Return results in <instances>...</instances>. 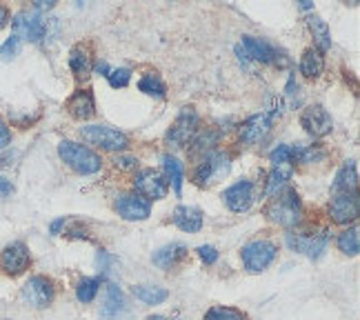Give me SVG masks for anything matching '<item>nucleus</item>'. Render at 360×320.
Listing matches in <instances>:
<instances>
[{
    "mask_svg": "<svg viewBox=\"0 0 360 320\" xmlns=\"http://www.w3.org/2000/svg\"><path fill=\"white\" fill-rule=\"evenodd\" d=\"M329 218L336 225H349L358 218V194H334V201L329 205Z\"/></svg>",
    "mask_w": 360,
    "mask_h": 320,
    "instance_id": "nucleus-13",
    "label": "nucleus"
},
{
    "mask_svg": "<svg viewBox=\"0 0 360 320\" xmlns=\"http://www.w3.org/2000/svg\"><path fill=\"white\" fill-rule=\"evenodd\" d=\"M338 249L347 253V256H358L360 251V236H358V229H345L343 233L338 236Z\"/></svg>",
    "mask_w": 360,
    "mask_h": 320,
    "instance_id": "nucleus-31",
    "label": "nucleus"
},
{
    "mask_svg": "<svg viewBox=\"0 0 360 320\" xmlns=\"http://www.w3.org/2000/svg\"><path fill=\"white\" fill-rule=\"evenodd\" d=\"M21 38H18V36H14L12 34V38H9L3 47H0V58H3V60H12L14 58V56L18 54V52H21Z\"/></svg>",
    "mask_w": 360,
    "mask_h": 320,
    "instance_id": "nucleus-35",
    "label": "nucleus"
},
{
    "mask_svg": "<svg viewBox=\"0 0 360 320\" xmlns=\"http://www.w3.org/2000/svg\"><path fill=\"white\" fill-rule=\"evenodd\" d=\"M287 242L291 249H296L300 253H305L307 258L316 260L323 256V251L327 249L329 233L327 229H314V231H300V233H289Z\"/></svg>",
    "mask_w": 360,
    "mask_h": 320,
    "instance_id": "nucleus-6",
    "label": "nucleus"
},
{
    "mask_svg": "<svg viewBox=\"0 0 360 320\" xmlns=\"http://www.w3.org/2000/svg\"><path fill=\"white\" fill-rule=\"evenodd\" d=\"M147 320H167L165 316H149Z\"/></svg>",
    "mask_w": 360,
    "mask_h": 320,
    "instance_id": "nucleus-43",
    "label": "nucleus"
},
{
    "mask_svg": "<svg viewBox=\"0 0 360 320\" xmlns=\"http://www.w3.org/2000/svg\"><path fill=\"white\" fill-rule=\"evenodd\" d=\"M98 287H100V280L98 278H82L78 285H76V298L80 300V303H91L93 298L98 294Z\"/></svg>",
    "mask_w": 360,
    "mask_h": 320,
    "instance_id": "nucleus-32",
    "label": "nucleus"
},
{
    "mask_svg": "<svg viewBox=\"0 0 360 320\" xmlns=\"http://www.w3.org/2000/svg\"><path fill=\"white\" fill-rule=\"evenodd\" d=\"M134 296L145 305H160L169 298V291L158 285H138L134 287Z\"/></svg>",
    "mask_w": 360,
    "mask_h": 320,
    "instance_id": "nucleus-27",
    "label": "nucleus"
},
{
    "mask_svg": "<svg viewBox=\"0 0 360 320\" xmlns=\"http://www.w3.org/2000/svg\"><path fill=\"white\" fill-rule=\"evenodd\" d=\"M293 174V165H276L271 169L269 181H267V196H276L282 192V187L287 185V181Z\"/></svg>",
    "mask_w": 360,
    "mask_h": 320,
    "instance_id": "nucleus-28",
    "label": "nucleus"
},
{
    "mask_svg": "<svg viewBox=\"0 0 360 320\" xmlns=\"http://www.w3.org/2000/svg\"><path fill=\"white\" fill-rule=\"evenodd\" d=\"M265 216L278 227L291 229L302 220V203L298 198V194L293 190L278 192L271 198V203L265 207Z\"/></svg>",
    "mask_w": 360,
    "mask_h": 320,
    "instance_id": "nucleus-1",
    "label": "nucleus"
},
{
    "mask_svg": "<svg viewBox=\"0 0 360 320\" xmlns=\"http://www.w3.org/2000/svg\"><path fill=\"white\" fill-rule=\"evenodd\" d=\"M116 212L125 220H147L151 214V205L138 194H122L116 201Z\"/></svg>",
    "mask_w": 360,
    "mask_h": 320,
    "instance_id": "nucleus-15",
    "label": "nucleus"
},
{
    "mask_svg": "<svg viewBox=\"0 0 360 320\" xmlns=\"http://www.w3.org/2000/svg\"><path fill=\"white\" fill-rule=\"evenodd\" d=\"M136 165H138V160L131 158V156H120V158H116V167L122 169V172H134Z\"/></svg>",
    "mask_w": 360,
    "mask_h": 320,
    "instance_id": "nucleus-37",
    "label": "nucleus"
},
{
    "mask_svg": "<svg viewBox=\"0 0 360 320\" xmlns=\"http://www.w3.org/2000/svg\"><path fill=\"white\" fill-rule=\"evenodd\" d=\"M172 220L180 231L187 233H196L203 229V212L198 207H187V205L176 207Z\"/></svg>",
    "mask_w": 360,
    "mask_h": 320,
    "instance_id": "nucleus-19",
    "label": "nucleus"
},
{
    "mask_svg": "<svg viewBox=\"0 0 360 320\" xmlns=\"http://www.w3.org/2000/svg\"><path fill=\"white\" fill-rule=\"evenodd\" d=\"M9 140H12V131H9V127L0 120V149H5L9 145Z\"/></svg>",
    "mask_w": 360,
    "mask_h": 320,
    "instance_id": "nucleus-38",
    "label": "nucleus"
},
{
    "mask_svg": "<svg viewBox=\"0 0 360 320\" xmlns=\"http://www.w3.org/2000/svg\"><path fill=\"white\" fill-rule=\"evenodd\" d=\"M223 198H225V205L229 207L232 212H236V214L247 212L254 203V185L249 181L236 183L229 187V190H225Z\"/></svg>",
    "mask_w": 360,
    "mask_h": 320,
    "instance_id": "nucleus-16",
    "label": "nucleus"
},
{
    "mask_svg": "<svg viewBox=\"0 0 360 320\" xmlns=\"http://www.w3.org/2000/svg\"><path fill=\"white\" fill-rule=\"evenodd\" d=\"M138 89L147 93V96H156V98H165L167 96V87H165V82L160 80L156 73H147V76L140 78L138 82Z\"/></svg>",
    "mask_w": 360,
    "mask_h": 320,
    "instance_id": "nucleus-30",
    "label": "nucleus"
},
{
    "mask_svg": "<svg viewBox=\"0 0 360 320\" xmlns=\"http://www.w3.org/2000/svg\"><path fill=\"white\" fill-rule=\"evenodd\" d=\"M14 36H18V38H25V41H30V43H41L45 36H47V21L45 18L34 12H21L18 14L14 21Z\"/></svg>",
    "mask_w": 360,
    "mask_h": 320,
    "instance_id": "nucleus-10",
    "label": "nucleus"
},
{
    "mask_svg": "<svg viewBox=\"0 0 360 320\" xmlns=\"http://www.w3.org/2000/svg\"><path fill=\"white\" fill-rule=\"evenodd\" d=\"M69 67H71L74 76L78 78V80L89 78V73L93 69V58H91L89 45L78 43V45L74 47V49L69 52Z\"/></svg>",
    "mask_w": 360,
    "mask_h": 320,
    "instance_id": "nucleus-17",
    "label": "nucleus"
},
{
    "mask_svg": "<svg viewBox=\"0 0 360 320\" xmlns=\"http://www.w3.org/2000/svg\"><path fill=\"white\" fill-rule=\"evenodd\" d=\"M9 21H12V14H9V9L5 5H0V30H3V27H7Z\"/></svg>",
    "mask_w": 360,
    "mask_h": 320,
    "instance_id": "nucleus-40",
    "label": "nucleus"
},
{
    "mask_svg": "<svg viewBox=\"0 0 360 320\" xmlns=\"http://www.w3.org/2000/svg\"><path fill=\"white\" fill-rule=\"evenodd\" d=\"M67 111L76 120H87L93 116L96 111V100H93V93L89 89H78L74 96L67 100Z\"/></svg>",
    "mask_w": 360,
    "mask_h": 320,
    "instance_id": "nucleus-18",
    "label": "nucleus"
},
{
    "mask_svg": "<svg viewBox=\"0 0 360 320\" xmlns=\"http://www.w3.org/2000/svg\"><path fill=\"white\" fill-rule=\"evenodd\" d=\"M134 190L138 196H143L145 201H163L167 196V178L163 174L154 172V169H143L134 178Z\"/></svg>",
    "mask_w": 360,
    "mask_h": 320,
    "instance_id": "nucleus-9",
    "label": "nucleus"
},
{
    "mask_svg": "<svg viewBox=\"0 0 360 320\" xmlns=\"http://www.w3.org/2000/svg\"><path fill=\"white\" fill-rule=\"evenodd\" d=\"M300 125L302 129L307 131L309 136L314 138H323L327 134H331V129H334V120H331L329 111L320 105H311L307 109H302L300 114Z\"/></svg>",
    "mask_w": 360,
    "mask_h": 320,
    "instance_id": "nucleus-11",
    "label": "nucleus"
},
{
    "mask_svg": "<svg viewBox=\"0 0 360 320\" xmlns=\"http://www.w3.org/2000/svg\"><path fill=\"white\" fill-rule=\"evenodd\" d=\"M218 138H221V134H218L216 129H205V131H198V134L194 136L192 140V154H210L214 145H218Z\"/></svg>",
    "mask_w": 360,
    "mask_h": 320,
    "instance_id": "nucleus-29",
    "label": "nucleus"
},
{
    "mask_svg": "<svg viewBox=\"0 0 360 320\" xmlns=\"http://www.w3.org/2000/svg\"><path fill=\"white\" fill-rule=\"evenodd\" d=\"M80 136H82V140H87L89 145L107 149V152H122V149H127V145H129V140L122 131L107 127V125L80 127Z\"/></svg>",
    "mask_w": 360,
    "mask_h": 320,
    "instance_id": "nucleus-4",
    "label": "nucleus"
},
{
    "mask_svg": "<svg viewBox=\"0 0 360 320\" xmlns=\"http://www.w3.org/2000/svg\"><path fill=\"white\" fill-rule=\"evenodd\" d=\"M198 125H201V118H198L196 109L183 107L178 118L174 120V125L167 131V143L174 147H185L187 143H192L194 136L198 134Z\"/></svg>",
    "mask_w": 360,
    "mask_h": 320,
    "instance_id": "nucleus-5",
    "label": "nucleus"
},
{
    "mask_svg": "<svg viewBox=\"0 0 360 320\" xmlns=\"http://www.w3.org/2000/svg\"><path fill=\"white\" fill-rule=\"evenodd\" d=\"M58 156L63 158V163L71 167L76 174L82 176H91L100 172L102 167V158L93 152V149L85 147L80 143H71V140H63L58 145Z\"/></svg>",
    "mask_w": 360,
    "mask_h": 320,
    "instance_id": "nucleus-2",
    "label": "nucleus"
},
{
    "mask_svg": "<svg viewBox=\"0 0 360 320\" xmlns=\"http://www.w3.org/2000/svg\"><path fill=\"white\" fill-rule=\"evenodd\" d=\"M187 256V247L180 242H172V244H165V247H160L156 253H154V265L160 267V269H172L176 267L180 260Z\"/></svg>",
    "mask_w": 360,
    "mask_h": 320,
    "instance_id": "nucleus-21",
    "label": "nucleus"
},
{
    "mask_svg": "<svg viewBox=\"0 0 360 320\" xmlns=\"http://www.w3.org/2000/svg\"><path fill=\"white\" fill-rule=\"evenodd\" d=\"M307 25H309V30H311V36H314V41H316V49L323 54L327 52L329 47H331V32H329V25L323 21V18H318V16H309L307 18Z\"/></svg>",
    "mask_w": 360,
    "mask_h": 320,
    "instance_id": "nucleus-24",
    "label": "nucleus"
},
{
    "mask_svg": "<svg viewBox=\"0 0 360 320\" xmlns=\"http://www.w3.org/2000/svg\"><path fill=\"white\" fill-rule=\"evenodd\" d=\"M325 69V58L318 49H307L300 58V73L309 80L318 78Z\"/></svg>",
    "mask_w": 360,
    "mask_h": 320,
    "instance_id": "nucleus-23",
    "label": "nucleus"
},
{
    "mask_svg": "<svg viewBox=\"0 0 360 320\" xmlns=\"http://www.w3.org/2000/svg\"><path fill=\"white\" fill-rule=\"evenodd\" d=\"M227 172H229V156L218 154V152H210L203 158V163L196 167L194 181L198 185H210V183L216 181V178L225 176Z\"/></svg>",
    "mask_w": 360,
    "mask_h": 320,
    "instance_id": "nucleus-12",
    "label": "nucleus"
},
{
    "mask_svg": "<svg viewBox=\"0 0 360 320\" xmlns=\"http://www.w3.org/2000/svg\"><path fill=\"white\" fill-rule=\"evenodd\" d=\"M107 80L111 87H116V89H122V87H127L129 80H131V71L125 69V67H120V69H111L107 73Z\"/></svg>",
    "mask_w": 360,
    "mask_h": 320,
    "instance_id": "nucleus-34",
    "label": "nucleus"
},
{
    "mask_svg": "<svg viewBox=\"0 0 360 320\" xmlns=\"http://www.w3.org/2000/svg\"><path fill=\"white\" fill-rule=\"evenodd\" d=\"M271 120H273V114H267V111H262V114H256L251 118H247L243 122V125L238 127V136L245 145H258L260 140L269 134L271 129Z\"/></svg>",
    "mask_w": 360,
    "mask_h": 320,
    "instance_id": "nucleus-14",
    "label": "nucleus"
},
{
    "mask_svg": "<svg viewBox=\"0 0 360 320\" xmlns=\"http://www.w3.org/2000/svg\"><path fill=\"white\" fill-rule=\"evenodd\" d=\"M198 256H201L205 265H214V262L218 260V251H216V247H212V244H203V247H198Z\"/></svg>",
    "mask_w": 360,
    "mask_h": 320,
    "instance_id": "nucleus-36",
    "label": "nucleus"
},
{
    "mask_svg": "<svg viewBox=\"0 0 360 320\" xmlns=\"http://www.w3.org/2000/svg\"><path fill=\"white\" fill-rule=\"evenodd\" d=\"M54 298H56V287L47 276H32L23 285V300L30 307L45 309L54 303Z\"/></svg>",
    "mask_w": 360,
    "mask_h": 320,
    "instance_id": "nucleus-7",
    "label": "nucleus"
},
{
    "mask_svg": "<svg viewBox=\"0 0 360 320\" xmlns=\"http://www.w3.org/2000/svg\"><path fill=\"white\" fill-rule=\"evenodd\" d=\"M356 185H358V172H356V165L354 160H349L340 172L336 174V181L331 185V192L334 194H349V192H356Z\"/></svg>",
    "mask_w": 360,
    "mask_h": 320,
    "instance_id": "nucleus-22",
    "label": "nucleus"
},
{
    "mask_svg": "<svg viewBox=\"0 0 360 320\" xmlns=\"http://www.w3.org/2000/svg\"><path fill=\"white\" fill-rule=\"evenodd\" d=\"M9 194H14V185L0 176V198H5V196H9Z\"/></svg>",
    "mask_w": 360,
    "mask_h": 320,
    "instance_id": "nucleus-39",
    "label": "nucleus"
},
{
    "mask_svg": "<svg viewBox=\"0 0 360 320\" xmlns=\"http://www.w3.org/2000/svg\"><path fill=\"white\" fill-rule=\"evenodd\" d=\"M163 167H165V172H167L169 183H172V187H174V192L180 196V194H183V181H185V167H183V163H180V160L174 158V156H163Z\"/></svg>",
    "mask_w": 360,
    "mask_h": 320,
    "instance_id": "nucleus-26",
    "label": "nucleus"
},
{
    "mask_svg": "<svg viewBox=\"0 0 360 320\" xmlns=\"http://www.w3.org/2000/svg\"><path fill=\"white\" fill-rule=\"evenodd\" d=\"M300 7H302V9H311V7H314V5H311L309 0H302V3H300Z\"/></svg>",
    "mask_w": 360,
    "mask_h": 320,
    "instance_id": "nucleus-42",
    "label": "nucleus"
},
{
    "mask_svg": "<svg viewBox=\"0 0 360 320\" xmlns=\"http://www.w3.org/2000/svg\"><path fill=\"white\" fill-rule=\"evenodd\" d=\"M205 320H249L247 314H243L240 309L234 307H212L205 314Z\"/></svg>",
    "mask_w": 360,
    "mask_h": 320,
    "instance_id": "nucleus-33",
    "label": "nucleus"
},
{
    "mask_svg": "<svg viewBox=\"0 0 360 320\" xmlns=\"http://www.w3.org/2000/svg\"><path fill=\"white\" fill-rule=\"evenodd\" d=\"M122 305H125V298H122V291L118 285H109L107 287V296H105V305L100 307V318L102 320H111L120 314Z\"/></svg>",
    "mask_w": 360,
    "mask_h": 320,
    "instance_id": "nucleus-25",
    "label": "nucleus"
},
{
    "mask_svg": "<svg viewBox=\"0 0 360 320\" xmlns=\"http://www.w3.org/2000/svg\"><path fill=\"white\" fill-rule=\"evenodd\" d=\"M278 256V247L273 244L271 240H251L243 247L240 251V258H243V265L249 274H258V271L267 269L273 258Z\"/></svg>",
    "mask_w": 360,
    "mask_h": 320,
    "instance_id": "nucleus-3",
    "label": "nucleus"
},
{
    "mask_svg": "<svg viewBox=\"0 0 360 320\" xmlns=\"http://www.w3.org/2000/svg\"><path fill=\"white\" fill-rule=\"evenodd\" d=\"M32 265L30 249L25 242H12L0 251V271L7 276H21Z\"/></svg>",
    "mask_w": 360,
    "mask_h": 320,
    "instance_id": "nucleus-8",
    "label": "nucleus"
},
{
    "mask_svg": "<svg viewBox=\"0 0 360 320\" xmlns=\"http://www.w3.org/2000/svg\"><path fill=\"white\" fill-rule=\"evenodd\" d=\"M243 54L256 62H273L278 56L269 43L254 38V36H243Z\"/></svg>",
    "mask_w": 360,
    "mask_h": 320,
    "instance_id": "nucleus-20",
    "label": "nucleus"
},
{
    "mask_svg": "<svg viewBox=\"0 0 360 320\" xmlns=\"http://www.w3.org/2000/svg\"><path fill=\"white\" fill-rule=\"evenodd\" d=\"M34 7H36V12H45V9H52L54 7V0H38Z\"/></svg>",
    "mask_w": 360,
    "mask_h": 320,
    "instance_id": "nucleus-41",
    "label": "nucleus"
}]
</instances>
